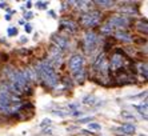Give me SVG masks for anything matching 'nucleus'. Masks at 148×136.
<instances>
[{
  "label": "nucleus",
  "instance_id": "nucleus-1",
  "mask_svg": "<svg viewBox=\"0 0 148 136\" xmlns=\"http://www.w3.org/2000/svg\"><path fill=\"white\" fill-rule=\"evenodd\" d=\"M35 72H36V76L39 79H41L49 88H55L56 85L60 83V78L56 73L55 68H52L47 60L38 63L36 68H35Z\"/></svg>",
  "mask_w": 148,
  "mask_h": 136
},
{
  "label": "nucleus",
  "instance_id": "nucleus-2",
  "mask_svg": "<svg viewBox=\"0 0 148 136\" xmlns=\"http://www.w3.org/2000/svg\"><path fill=\"white\" fill-rule=\"evenodd\" d=\"M101 17H103V15H101L100 11H96V10L87 11L86 14H83L82 16H80L79 24L84 28H92V27H95V25H97V24L100 23Z\"/></svg>",
  "mask_w": 148,
  "mask_h": 136
},
{
  "label": "nucleus",
  "instance_id": "nucleus-3",
  "mask_svg": "<svg viewBox=\"0 0 148 136\" xmlns=\"http://www.w3.org/2000/svg\"><path fill=\"white\" fill-rule=\"evenodd\" d=\"M83 44H84V51L87 54H92L99 44V36H97L96 32H93V31L86 32L84 39H83Z\"/></svg>",
  "mask_w": 148,
  "mask_h": 136
},
{
  "label": "nucleus",
  "instance_id": "nucleus-4",
  "mask_svg": "<svg viewBox=\"0 0 148 136\" xmlns=\"http://www.w3.org/2000/svg\"><path fill=\"white\" fill-rule=\"evenodd\" d=\"M107 24H110L112 28H117V30H120V31H124L130 24H131V20H130L127 16L115 15V16H112V17L108 19Z\"/></svg>",
  "mask_w": 148,
  "mask_h": 136
},
{
  "label": "nucleus",
  "instance_id": "nucleus-5",
  "mask_svg": "<svg viewBox=\"0 0 148 136\" xmlns=\"http://www.w3.org/2000/svg\"><path fill=\"white\" fill-rule=\"evenodd\" d=\"M68 65H69L71 72L77 71V69L83 68V65H84V59H83V56L82 55H79V54L72 55L71 59H69V61H68Z\"/></svg>",
  "mask_w": 148,
  "mask_h": 136
},
{
  "label": "nucleus",
  "instance_id": "nucleus-6",
  "mask_svg": "<svg viewBox=\"0 0 148 136\" xmlns=\"http://www.w3.org/2000/svg\"><path fill=\"white\" fill-rule=\"evenodd\" d=\"M52 41H53V45L58 47L62 52L67 51L69 47V40L64 36H60V35H53L52 36Z\"/></svg>",
  "mask_w": 148,
  "mask_h": 136
},
{
  "label": "nucleus",
  "instance_id": "nucleus-7",
  "mask_svg": "<svg viewBox=\"0 0 148 136\" xmlns=\"http://www.w3.org/2000/svg\"><path fill=\"white\" fill-rule=\"evenodd\" d=\"M123 52L121 51H116V54L111 58V61H110V67L114 69V71H117V69H120L123 68V63H124V58L121 56Z\"/></svg>",
  "mask_w": 148,
  "mask_h": 136
},
{
  "label": "nucleus",
  "instance_id": "nucleus-8",
  "mask_svg": "<svg viewBox=\"0 0 148 136\" xmlns=\"http://www.w3.org/2000/svg\"><path fill=\"white\" fill-rule=\"evenodd\" d=\"M60 27H62V30H67L68 32L73 34V32H76V31H77L79 24L76 23V21L71 20V19H64V20L60 21Z\"/></svg>",
  "mask_w": 148,
  "mask_h": 136
},
{
  "label": "nucleus",
  "instance_id": "nucleus-9",
  "mask_svg": "<svg viewBox=\"0 0 148 136\" xmlns=\"http://www.w3.org/2000/svg\"><path fill=\"white\" fill-rule=\"evenodd\" d=\"M115 38L117 40L124 41V43H131L132 41V36L128 32H125V31H116L115 32Z\"/></svg>",
  "mask_w": 148,
  "mask_h": 136
},
{
  "label": "nucleus",
  "instance_id": "nucleus-10",
  "mask_svg": "<svg viewBox=\"0 0 148 136\" xmlns=\"http://www.w3.org/2000/svg\"><path fill=\"white\" fill-rule=\"evenodd\" d=\"M73 78H75L76 82H84L86 80V71H84V68H80V69H77V71H73L72 72Z\"/></svg>",
  "mask_w": 148,
  "mask_h": 136
},
{
  "label": "nucleus",
  "instance_id": "nucleus-11",
  "mask_svg": "<svg viewBox=\"0 0 148 136\" xmlns=\"http://www.w3.org/2000/svg\"><path fill=\"white\" fill-rule=\"evenodd\" d=\"M119 131H121V132L125 133V135H134L136 128H135V126H132V124H124V126H121L120 128H119Z\"/></svg>",
  "mask_w": 148,
  "mask_h": 136
},
{
  "label": "nucleus",
  "instance_id": "nucleus-12",
  "mask_svg": "<svg viewBox=\"0 0 148 136\" xmlns=\"http://www.w3.org/2000/svg\"><path fill=\"white\" fill-rule=\"evenodd\" d=\"M121 14H125V15H136L138 14V8L135 5H130V7H120L119 10Z\"/></svg>",
  "mask_w": 148,
  "mask_h": 136
},
{
  "label": "nucleus",
  "instance_id": "nucleus-13",
  "mask_svg": "<svg viewBox=\"0 0 148 136\" xmlns=\"http://www.w3.org/2000/svg\"><path fill=\"white\" fill-rule=\"evenodd\" d=\"M100 32L104 35H111L112 32H114V28L111 27L110 24H104V25H101L100 27Z\"/></svg>",
  "mask_w": 148,
  "mask_h": 136
},
{
  "label": "nucleus",
  "instance_id": "nucleus-14",
  "mask_svg": "<svg viewBox=\"0 0 148 136\" xmlns=\"http://www.w3.org/2000/svg\"><path fill=\"white\" fill-rule=\"evenodd\" d=\"M136 108L139 109V112L144 116V119H147V100H144V104H140V106H136Z\"/></svg>",
  "mask_w": 148,
  "mask_h": 136
},
{
  "label": "nucleus",
  "instance_id": "nucleus-15",
  "mask_svg": "<svg viewBox=\"0 0 148 136\" xmlns=\"http://www.w3.org/2000/svg\"><path fill=\"white\" fill-rule=\"evenodd\" d=\"M83 102H84V104H90V106H93V104L97 102V99L95 98L93 95H90V96H86V98L83 99Z\"/></svg>",
  "mask_w": 148,
  "mask_h": 136
},
{
  "label": "nucleus",
  "instance_id": "nucleus-16",
  "mask_svg": "<svg viewBox=\"0 0 148 136\" xmlns=\"http://www.w3.org/2000/svg\"><path fill=\"white\" fill-rule=\"evenodd\" d=\"M73 4H76L79 10H88V5H91L90 1H75Z\"/></svg>",
  "mask_w": 148,
  "mask_h": 136
},
{
  "label": "nucleus",
  "instance_id": "nucleus-17",
  "mask_svg": "<svg viewBox=\"0 0 148 136\" xmlns=\"http://www.w3.org/2000/svg\"><path fill=\"white\" fill-rule=\"evenodd\" d=\"M138 30L139 31H141V32H144V34H147V21H145V19L144 20H140V21H138Z\"/></svg>",
  "mask_w": 148,
  "mask_h": 136
},
{
  "label": "nucleus",
  "instance_id": "nucleus-18",
  "mask_svg": "<svg viewBox=\"0 0 148 136\" xmlns=\"http://www.w3.org/2000/svg\"><path fill=\"white\" fill-rule=\"evenodd\" d=\"M95 4H99V5H101V7H106V8H108V7H112L115 4V1H106V0H96L95 1Z\"/></svg>",
  "mask_w": 148,
  "mask_h": 136
},
{
  "label": "nucleus",
  "instance_id": "nucleus-19",
  "mask_svg": "<svg viewBox=\"0 0 148 136\" xmlns=\"http://www.w3.org/2000/svg\"><path fill=\"white\" fill-rule=\"evenodd\" d=\"M121 117H124V119H128V120H132V122H136V117H135L132 113L127 112V111H123V112H121Z\"/></svg>",
  "mask_w": 148,
  "mask_h": 136
},
{
  "label": "nucleus",
  "instance_id": "nucleus-20",
  "mask_svg": "<svg viewBox=\"0 0 148 136\" xmlns=\"http://www.w3.org/2000/svg\"><path fill=\"white\" fill-rule=\"evenodd\" d=\"M139 72L144 76V80H145V79H147V64H145V63L139 65Z\"/></svg>",
  "mask_w": 148,
  "mask_h": 136
},
{
  "label": "nucleus",
  "instance_id": "nucleus-21",
  "mask_svg": "<svg viewBox=\"0 0 148 136\" xmlns=\"http://www.w3.org/2000/svg\"><path fill=\"white\" fill-rule=\"evenodd\" d=\"M88 128L93 129V131H100V129H101V126L97 124V123H88Z\"/></svg>",
  "mask_w": 148,
  "mask_h": 136
},
{
  "label": "nucleus",
  "instance_id": "nucleus-22",
  "mask_svg": "<svg viewBox=\"0 0 148 136\" xmlns=\"http://www.w3.org/2000/svg\"><path fill=\"white\" fill-rule=\"evenodd\" d=\"M63 83H64V85H66V87L72 88V82H71V79H69V78H64V79H63Z\"/></svg>",
  "mask_w": 148,
  "mask_h": 136
},
{
  "label": "nucleus",
  "instance_id": "nucleus-23",
  "mask_svg": "<svg viewBox=\"0 0 148 136\" xmlns=\"http://www.w3.org/2000/svg\"><path fill=\"white\" fill-rule=\"evenodd\" d=\"M36 5H38L39 8L45 10V8H47V5H48V3H47V1H38V3H36Z\"/></svg>",
  "mask_w": 148,
  "mask_h": 136
},
{
  "label": "nucleus",
  "instance_id": "nucleus-24",
  "mask_svg": "<svg viewBox=\"0 0 148 136\" xmlns=\"http://www.w3.org/2000/svg\"><path fill=\"white\" fill-rule=\"evenodd\" d=\"M53 113L55 115H59V116H67V115H69V112H64V111H53Z\"/></svg>",
  "mask_w": 148,
  "mask_h": 136
},
{
  "label": "nucleus",
  "instance_id": "nucleus-25",
  "mask_svg": "<svg viewBox=\"0 0 148 136\" xmlns=\"http://www.w3.org/2000/svg\"><path fill=\"white\" fill-rule=\"evenodd\" d=\"M17 34V30L16 28H10V30H8V35H10V36H12V35H16Z\"/></svg>",
  "mask_w": 148,
  "mask_h": 136
},
{
  "label": "nucleus",
  "instance_id": "nucleus-26",
  "mask_svg": "<svg viewBox=\"0 0 148 136\" xmlns=\"http://www.w3.org/2000/svg\"><path fill=\"white\" fill-rule=\"evenodd\" d=\"M24 30H25V32H28V34H29V32H32V25H31V24H25Z\"/></svg>",
  "mask_w": 148,
  "mask_h": 136
},
{
  "label": "nucleus",
  "instance_id": "nucleus-27",
  "mask_svg": "<svg viewBox=\"0 0 148 136\" xmlns=\"http://www.w3.org/2000/svg\"><path fill=\"white\" fill-rule=\"evenodd\" d=\"M49 124H51V120H49V119H44L40 126H41V127H44V126H49Z\"/></svg>",
  "mask_w": 148,
  "mask_h": 136
},
{
  "label": "nucleus",
  "instance_id": "nucleus-28",
  "mask_svg": "<svg viewBox=\"0 0 148 136\" xmlns=\"http://www.w3.org/2000/svg\"><path fill=\"white\" fill-rule=\"evenodd\" d=\"M72 115H73V116H82V115H83V112H80L79 109H77V111H73Z\"/></svg>",
  "mask_w": 148,
  "mask_h": 136
},
{
  "label": "nucleus",
  "instance_id": "nucleus-29",
  "mask_svg": "<svg viewBox=\"0 0 148 136\" xmlns=\"http://www.w3.org/2000/svg\"><path fill=\"white\" fill-rule=\"evenodd\" d=\"M24 17H25V19H31V17H32V12H27V14L24 15Z\"/></svg>",
  "mask_w": 148,
  "mask_h": 136
},
{
  "label": "nucleus",
  "instance_id": "nucleus-30",
  "mask_svg": "<svg viewBox=\"0 0 148 136\" xmlns=\"http://www.w3.org/2000/svg\"><path fill=\"white\" fill-rule=\"evenodd\" d=\"M91 120V117H86V119H80L79 120V123H84V122H90Z\"/></svg>",
  "mask_w": 148,
  "mask_h": 136
},
{
  "label": "nucleus",
  "instance_id": "nucleus-31",
  "mask_svg": "<svg viewBox=\"0 0 148 136\" xmlns=\"http://www.w3.org/2000/svg\"><path fill=\"white\" fill-rule=\"evenodd\" d=\"M44 133H45V135H52V131H51V129H44Z\"/></svg>",
  "mask_w": 148,
  "mask_h": 136
},
{
  "label": "nucleus",
  "instance_id": "nucleus-32",
  "mask_svg": "<svg viewBox=\"0 0 148 136\" xmlns=\"http://www.w3.org/2000/svg\"><path fill=\"white\" fill-rule=\"evenodd\" d=\"M49 15H51L52 17H55V19H56V17H58V16H56V14H55V12H53V11H49Z\"/></svg>",
  "mask_w": 148,
  "mask_h": 136
},
{
  "label": "nucleus",
  "instance_id": "nucleus-33",
  "mask_svg": "<svg viewBox=\"0 0 148 136\" xmlns=\"http://www.w3.org/2000/svg\"><path fill=\"white\" fill-rule=\"evenodd\" d=\"M83 133H84V135H93L91 131H83Z\"/></svg>",
  "mask_w": 148,
  "mask_h": 136
},
{
  "label": "nucleus",
  "instance_id": "nucleus-34",
  "mask_svg": "<svg viewBox=\"0 0 148 136\" xmlns=\"http://www.w3.org/2000/svg\"><path fill=\"white\" fill-rule=\"evenodd\" d=\"M25 7H27V8H31V7H32V3H31V1H27V4H25Z\"/></svg>",
  "mask_w": 148,
  "mask_h": 136
},
{
  "label": "nucleus",
  "instance_id": "nucleus-35",
  "mask_svg": "<svg viewBox=\"0 0 148 136\" xmlns=\"http://www.w3.org/2000/svg\"><path fill=\"white\" fill-rule=\"evenodd\" d=\"M7 7V3H0V8H5Z\"/></svg>",
  "mask_w": 148,
  "mask_h": 136
},
{
  "label": "nucleus",
  "instance_id": "nucleus-36",
  "mask_svg": "<svg viewBox=\"0 0 148 136\" xmlns=\"http://www.w3.org/2000/svg\"><path fill=\"white\" fill-rule=\"evenodd\" d=\"M5 20H11V15H10V14L5 15Z\"/></svg>",
  "mask_w": 148,
  "mask_h": 136
}]
</instances>
